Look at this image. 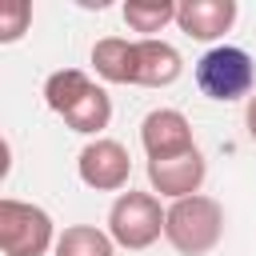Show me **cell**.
Returning <instances> with one entry per match:
<instances>
[{
  "mask_svg": "<svg viewBox=\"0 0 256 256\" xmlns=\"http://www.w3.org/2000/svg\"><path fill=\"white\" fill-rule=\"evenodd\" d=\"M92 84H96V80H92L88 72H80V68H60V72H52V76L44 80V104H48L56 116H64L80 96H88Z\"/></svg>",
  "mask_w": 256,
  "mask_h": 256,
  "instance_id": "obj_14",
  "label": "cell"
},
{
  "mask_svg": "<svg viewBox=\"0 0 256 256\" xmlns=\"http://www.w3.org/2000/svg\"><path fill=\"white\" fill-rule=\"evenodd\" d=\"M196 84L208 100H220V104H232V100H244L252 96V84H256V64L244 48L236 44H216L208 48L200 60H196Z\"/></svg>",
  "mask_w": 256,
  "mask_h": 256,
  "instance_id": "obj_3",
  "label": "cell"
},
{
  "mask_svg": "<svg viewBox=\"0 0 256 256\" xmlns=\"http://www.w3.org/2000/svg\"><path fill=\"white\" fill-rule=\"evenodd\" d=\"M184 72V60L180 52L168 44V40H136V52H132V84L136 88H168L176 84Z\"/></svg>",
  "mask_w": 256,
  "mask_h": 256,
  "instance_id": "obj_8",
  "label": "cell"
},
{
  "mask_svg": "<svg viewBox=\"0 0 256 256\" xmlns=\"http://www.w3.org/2000/svg\"><path fill=\"white\" fill-rule=\"evenodd\" d=\"M108 120H112V100H108V92H104L100 84H92L88 96H80V100L64 112V124H68L72 132H80V136H96V132H104Z\"/></svg>",
  "mask_w": 256,
  "mask_h": 256,
  "instance_id": "obj_11",
  "label": "cell"
},
{
  "mask_svg": "<svg viewBox=\"0 0 256 256\" xmlns=\"http://www.w3.org/2000/svg\"><path fill=\"white\" fill-rule=\"evenodd\" d=\"M52 256H116V240L96 224H68L56 236Z\"/></svg>",
  "mask_w": 256,
  "mask_h": 256,
  "instance_id": "obj_12",
  "label": "cell"
},
{
  "mask_svg": "<svg viewBox=\"0 0 256 256\" xmlns=\"http://www.w3.org/2000/svg\"><path fill=\"white\" fill-rule=\"evenodd\" d=\"M0 248L4 256H44L56 248V224L40 204L4 196L0 200Z\"/></svg>",
  "mask_w": 256,
  "mask_h": 256,
  "instance_id": "obj_4",
  "label": "cell"
},
{
  "mask_svg": "<svg viewBox=\"0 0 256 256\" xmlns=\"http://www.w3.org/2000/svg\"><path fill=\"white\" fill-rule=\"evenodd\" d=\"M244 124H248V136L256 140V92L248 96V108H244Z\"/></svg>",
  "mask_w": 256,
  "mask_h": 256,
  "instance_id": "obj_16",
  "label": "cell"
},
{
  "mask_svg": "<svg viewBox=\"0 0 256 256\" xmlns=\"http://www.w3.org/2000/svg\"><path fill=\"white\" fill-rule=\"evenodd\" d=\"M236 24V0H180L176 28L192 40H220Z\"/></svg>",
  "mask_w": 256,
  "mask_h": 256,
  "instance_id": "obj_9",
  "label": "cell"
},
{
  "mask_svg": "<svg viewBox=\"0 0 256 256\" xmlns=\"http://www.w3.org/2000/svg\"><path fill=\"white\" fill-rule=\"evenodd\" d=\"M224 236V208L216 196H184L168 204L164 216V240L180 252V256H208Z\"/></svg>",
  "mask_w": 256,
  "mask_h": 256,
  "instance_id": "obj_1",
  "label": "cell"
},
{
  "mask_svg": "<svg viewBox=\"0 0 256 256\" xmlns=\"http://www.w3.org/2000/svg\"><path fill=\"white\" fill-rule=\"evenodd\" d=\"M140 144H144L148 160H168V156H184V152L196 148L192 124L176 108H152L140 120Z\"/></svg>",
  "mask_w": 256,
  "mask_h": 256,
  "instance_id": "obj_6",
  "label": "cell"
},
{
  "mask_svg": "<svg viewBox=\"0 0 256 256\" xmlns=\"http://www.w3.org/2000/svg\"><path fill=\"white\" fill-rule=\"evenodd\" d=\"M76 172H80V180H84L88 188H96V192H120V188H128L132 156H128V148H124L120 140L96 136V140H88V144L80 148Z\"/></svg>",
  "mask_w": 256,
  "mask_h": 256,
  "instance_id": "obj_5",
  "label": "cell"
},
{
  "mask_svg": "<svg viewBox=\"0 0 256 256\" xmlns=\"http://www.w3.org/2000/svg\"><path fill=\"white\" fill-rule=\"evenodd\" d=\"M204 176H208V164H204L200 148H192L184 156H168V160H148V184L164 200L196 196L200 184H204Z\"/></svg>",
  "mask_w": 256,
  "mask_h": 256,
  "instance_id": "obj_7",
  "label": "cell"
},
{
  "mask_svg": "<svg viewBox=\"0 0 256 256\" xmlns=\"http://www.w3.org/2000/svg\"><path fill=\"white\" fill-rule=\"evenodd\" d=\"M32 24V4L28 0H4L0 4V44H16Z\"/></svg>",
  "mask_w": 256,
  "mask_h": 256,
  "instance_id": "obj_15",
  "label": "cell"
},
{
  "mask_svg": "<svg viewBox=\"0 0 256 256\" xmlns=\"http://www.w3.org/2000/svg\"><path fill=\"white\" fill-rule=\"evenodd\" d=\"M132 52H136V40H124V36H104L92 44V68L100 80L108 84H132Z\"/></svg>",
  "mask_w": 256,
  "mask_h": 256,
  "instance_id": "obj_10",
  "label": "cell"
},
{
  "mask_svg": "<svg viewBox=\"0 0 256 256\" xmlns=\"http://www.w3.org/2000/svg\"><path fill=\"white\" fill-rule=\"evenodd\" d=\"M164 216H168V208H160L156 192L128 188L108 208V236L116 240V248L144 252V248H152L164 236Z\"/></svg>",
  "mask_w": 256,
  "mask_h": 256,
  "instance_id": "obj_2",
  "label": "cell"
},
{
  "mask_svg": "<svg viewBox=\"0 0 256 256\" xmlns=\"http://www.w3.org/2000/svg\"><path fill=\"white\" fill-rule=\"evenodd\" d=\"M124 24L140 32V40H156L168 24H176V4L172 0H128L124 4Z\"/></svg>",
  "mask_w": 256,
  "mask_h": 256,
  "instance_id": "obj_13",
  "label": "cell"
}]
</instances>
